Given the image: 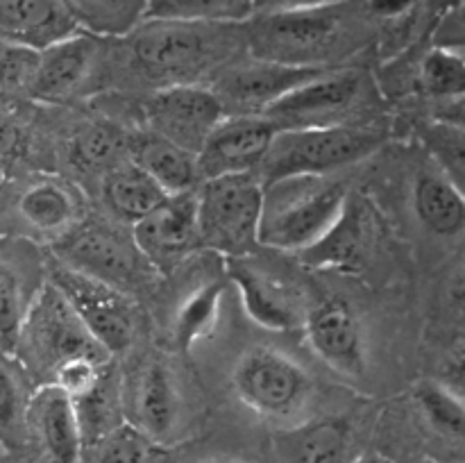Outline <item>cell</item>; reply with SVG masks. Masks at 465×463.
Returning <instances> with one entry per match:
<instances>
[{"label": "cell", "instance_id": "6da1fadb", "mask_svg": "<svg viewBox=\"0 0 465 463\" xmlns=\"http://www.w3.org/2000/svg\"><path fill=\"white\" fill-rule=\"evenodd\" d=\"M225 27L230 25L143 21L130 34L136 71L159 86L198 84L204 73L221 66L236 48V36L227 34Z\"/></svg>", "mask_w": 465, "mask_h": 463}, {"label": "cell", "instance_id": "7a4b0ae2", "mask_svg": "<svg viewBox=\"0 0 465 463\" xmlns=\"http://www.w3.org/2000/svg\"><path fill=\"white\" fill-rule=\"evenodd\" d=\"M348 200L343 182L330 175L284 177L263 186L259 245L302 252L339 221Z\"/></svg>", "mask_w": 465, "mask_h": 463}, {"label": "cell", "instance_id": "3957f363", "mask_svg": "<svg viewBox=\"0 0 465 463\" xmlns=\"http://www.w3.org/2000/svg\"><path fill=\"white\" fill-rule=\"evenodd\" d=\"M384 143V134L368 125H325L280 130L263 154L254 177L262 186L284 177H325L363 162Z\"/></svg>", "mask_w": 465, "mask_h": 463}, {"label": "cell", "instance_id": "277c9868", "mask_svg": "<svg viewBox=\"0 0 465 463\" xmlns=\"http://www.w3.org/2000/svg\"><path fill=\"white\" fill-rule=\"evenodd\" d=\"M343 3L321 9L257 14L248 30L254 59L289 66H330V59L348 44L350 27Z\"/></svg>", "mask_w": 465, "mask_h": 463}, {"label": "cell", "instance_id": "5b68a950", "mask_svg": "<svg viewBox=\"0 0 465 463\" xmlns=\"http://www.w3.org/2000/svg\"><path fill=\"white\" fill-rule=\"evenodd\" d=\"M263 186L254 172L204 180L195 191L198 245L230 259H243L259 248Z\"/></svg>", "mask_w": 465, "mask_h": 463}, {"label": "cell", "instance_id": "8992f818", "mask_svg": "<svg viewBox=\"0 0 465 463\" xmlns=\"http://www.w3.org/2000/svg\"><path fill=\"white\" fill-rule=\"evenodd\" d=\"M14 359H21L27 370L44 377H53L57 368L77 359L109 363V354L86 331L50 281L41 284L32 300Z\"/></svg>", "mask_w": 465, "mask_h": 463}, {"label": "cell", "instance_id": "52a82bcc", "mask_svg": "<svg viewBox=\"0 0 465 463\" xmlns=\"http://www.w3.org/2000/svg\"><path fill=\"white\" fill-rule=\"evenodd\" d=\"M372 82L361 68H327L263 112L277 130L357 125L352 116L366 109Z\"/></svg>", "mask_w": 465, "mask_h": 463}, {"label": "cell", "instance_id": "ba28073f", "mask_svg": "<svg viewBox=\"0 0 465 463\" xmlns=\"http://www.w3.org/2000/svg\"><path fill=\"white\" fill-rule=\"evenodd\" d=\"M232 389L254 413L284 420L304 409L313 384L309 372L289 354L268 345H254L236 359Z\"/></svg>", "mask_w": 465, "mask_h": 463}, {"label": "cell", "instance_id": "9c48e42d", "mask_svg": "<svg viewBox=\"0 0 465 463\" xmlns=\"http://www.w3.org/2000/svg\"><path fill=\"white\" fill-rule=\"evenodd\" d=\"M48 281L62 293L73 313L109 357L130 348L136 334V313L134 302L125 291L66 263L54 266Z\"/></svg>", "mask_w": 465, "mask_h": 463}, {"label": "cell", "instance_id": "30bf717a", "mask_svg": "<svg viewBox=\"0 0 465 463\" xmlns=\"http://www.w3.org/2000/svg\"><path fill=\"white\" fill-rule=\"evenodd\" d=\"M104 80V59L100 39L75 32L48 48L39 50L30 98L41 103H71L100 89Z\"/></svg>", "mask_w": 465, "mask_h": 463}, {"label": "cell", "instance_id": "8fae6325", "mask_svg": "<svg viewBox=\"0 0 465 463\" xmlns=\"http://www.w3.org/2000/svg\"><path fill=\"white\" fill-rule=\"evenodd\" d=\"M54 245L62 263L107 281L125 293L143 281L150 268L136 250L134 241L123 239L116 230L100 222H80Z\"/></svg>", "mask_w": 465, "mask_h": 463}, {"label": "cell", "instance_id": "7c38bea8", "mask_svg": "<svg viewBox=\"0 0 465 463\" xmlns=\"http://www.w3.org/2000/svg\"><path fill=\"white\" fill-rule=\"evenodd\" d=\"M150 132L184 150L198 153L209 132L227 116L212 86L171 84L157 86L143 104Z\"/></svg>", "mask_w": 465, "mask_h": 463}, {"label": "cell", "instance_id": "4fadbf2b", "mask_svg": "<svg viewBox=\"0 0 465 463\" xmlns=\"http://www.w3.org/2000/svg\"><path fill=\"white\" fill-rule=\"evenodd\" d=\"M277 132L280 130L263 113L225 116L195 153L200 180L254 172Z\"/></svg>", "mask_w": 465, "mask_h": 463}, {"label": "cell", "instance_id": "5bb4252c", "mask_svg": "<svg viewBox=\"0 0 465 463\" xmlns=\"http://www.w3.org/2000/svg\"><path fill=\"white\" fill-rule=\"evenodd\" d=\"M330 66H289V64L254 59L245 66L227 68L213 82V94L225 107L227 116L263 113L271 104L298 86L321 75Z\"/></svg>", "mask_w": 465, "mask_h": 463}, {"label": "cell", "instance_id": "9a60e30c", "mask_svg": "<svg viewBox=\"0 0 465 463\" xmlns=\"http://www.w3.org/2000/svg\"><path fill=\"white\" fill-rule=\"evenodd\" d=\"M127 425L159 445L171 448L184 416V399L171 366L153 357L136 370L127 390Z\"/></svg>", "mask_w": 465, "mask_h": 463}, {"label": "cell", "instance_id": "2e32d148", "mask_svg": "<svg viewBox=\"0 0 465 463\" xmlns=\"http://www.w3.org/2000/svg\"><path fill=\"white\" fill-rule=\"evenodd\" d=\"M132 241L153 271L171 272L180 266L200 248L195 230V191L168 195L154 212L136 222Z\"/></svg>", "mask_w": 465, "mask_h": 463}, {"label": "cell", "instance_id": "e0dca14e", "mask_svg": "<svg viewBox=\"0 0 465 463\" xmlns=\"http://www.w3.org/2000/svg\"><path fill=\"white\" fill-rule=\"evenodd\" d=\"M309 348L331 370L345 377H361L366 370V336L352 309L339 300L313 307L302 320Z\"/></svg>", "mask_w": 465, "mask_h": 463}, {"label": "cell", "instance_id": "ac0fdd59", "mask_svg": "<svg viewBox=\"0 0 465 463\" xmlns=\"http://www.w3.org/2000/svg\"><path fill=\"white\" fill-rule=\"evenodd\" d=\"M14 216L32 236L57 243L82 222V200L68 182L36 175L16 193Z\"/></svg>", "mask_w": 465, "mask_h": 463}, {"label": "cell", "instance_id": "d6986e66", "mask_svg": "<svg viewBox=\"0 0 465 463\" xmlns=\"http://www.w3.org/2000/svg\"><path fill=\"white\" fill-rule=\"evenodd\" d=\"M25 427L48 463H80L84 454L73 399L54 384H41L27 399Z\"/></svg>", "mask_w": 465, "mask_h": 463}, {"label": "cell", "instance_id": "ffe728a7", "mask_svg": "<svg viewBox=\"0 0 465 463\" xmlns=\"http://www.w3.org/2000/svg\"><path fill=\"white\" fill-rule=\"evenodd\" d=\"M272 449L280 463H352L357 436L345 416H321L275 431Z\"/></svg>", "mask_w": 465, "mask_h": 463}, {"label": "cell", "instance_id": "44dd1931", "mask_svg": "<svg viewBox=\"0 0 465 463\" xmlns=\"http://www.w3.org/2000/svg\"><path fill=\"white\" fill-rule=\"evenodd\" d=\"M227 275L239 291L248 318L259 327L271 331H291L302 325L304 316L300 313L293 293L275 277L263 275L254 266L243 263V259H230Z\"/></svg>", "mask_w": 465, "mask_h": 463}, {"label": "cell", "instance_id": "7402d4cb", "mask_svg": "<svg viewBox=\"0 0 465 463\" xmlns=\"http://www.w3.org/2000/svg\"><path fill=\"white\" fill-rule=\"evenodd\" d=\"M375 216L363 200H345L339 221L312 248L302 250L300 261L316 268L357 266L375 241Z\"/></svg>", "mask_w": 465, "mask_h": 463}, {"label": "cell", "instance_id": "603a6c76", "mask_svg": "<svg viewBox=\"0 0 465 463\" xmlns=\"http://www.w3.org/2000/svg\"><path fill=\"white\" fill-rule=\"evenodd\" d=\"M80 32L59 0H0V36L44 50Z\"/></svg>", "mask_w": 465, "mask_h": 463}, {"label": "cell", "instance_id": "cb8c5ba5", "mask_svg": "<svg viewBox=\"0 0 465 463\" xmlns=\"http://www.w3.org/2000/svg\"><path fill=\"white\" fill-rule=\"evenodd\" d=\"M130 162L148 172L168 195L193 193L203 184L195 153L153 132L130 141Z\"/></svg>", "mask_w": 465, "mask_h": 463}, {"label": "cell", "instance_id": "d4e9b609", "mask_svg": "<svg viewBox=\"0 0 465 463\" xmlns=\"http://www.w3.org/2000/svg\"><path fill=\"white\" fill-rule=\"evenodd\" d=\"M25 268L27 259L0 241V354L12 359L30 304L39 291V286H32Z\"/></svg>", "mask_w": 465, "mask_h": 463}, {"label": "cell", "instance_id": "484cf974", "mask_svg": "<svg viewBox=\"0 0 465 463\" xmlns=\"http://www.w3.org/2000/svg\"><path fill=\"white\" fill-rule=\"evenodd\" d=\"M413 209L431 234L452 239L463 232V189L440 171H427L418 175L416 184H413Z\"/></svg>", "mask_w": 465, "mask_h": 463}, {"label": "cell", "instance_id": "4316f807", "mask_svg": "<svg viewBox=\"0 0 465 463\" xmlns=\"http://www.w3.org/2000/svg\"><path fill=\"white\" fill-rule=\"evenodd\" d=\"M103 191L114 216L130 225H136L168 198L166 191L130 159L104 172Z\"/></svg>", "mask_w": 465, "mask_h": 463}, {"label": "cell", "instance_id": "83f0119b", "mask_svg": "<svg viewBox=\"0 0 465 463\" xmlns=\"http://www.w3.org/2000/svg\"><path fill=\"white\" fill-rule=\"evenodd\" d=\"M80 32L95 39L130 36L143 23L148 0H59Z\"/></svg>", "mask_w": 465, "mask_h": 463}, {"label": "cell", "instance_id": "f1b7e54d", "mask_svg": "<svg viewBox=\"0 0 465 463\" xmlns=\"http://www.w3.org/2000/svg\"><path fill=\"white\" fill-rule=\"evenodd\" d=\"M252 16V0H148L143 21L236 25Z\"/></svg>", "mask_w": 465, "mask_h": 463}, {"label": "cell", "instance_id": "f546056e", "mask_svg": "<svg viewBox=\"0 0 465 463\" xmlns=\"http://www.w3.org/2000/svg\"><path fill=\"white\" fill-rule=\"evenodd\" d=\"M109 372L94 390L73 399L84 449L98 448L114 429L123 425V395L109 379Z\"/></svg>", "mask_w": 465, "mask_h": 463}, {"label": "cell", "instance_id": "4dcf8cb0", "mask_svg": "<svg viewBox=\"0 0 465 463\" xmlns=\"http://www.w3.org/2000/svg\"><path fill=\"white\" fill-rule=\"evenodd\" d=\"M221 281H204L198 289L191 291L184 302L177 307L173 339L182 352H189L195 343L212 334L218 322V313H221Z\"/></svg>", "mask_w": 465, "mask_h": 463}, {"label": "cell", "instance_id": "1f68e13d", "mask_svg": "<svg viewBox=\"0 0 465 463\" xmlns=\"http://www.w3.org/2000/svg\"><path fill=\"white\" fill-rule=\"evenodd\" d=\"M418 86L434 98L463 100L465 62L461 48L434 45L418 66Z\"/></svg>", "mask_w": 465, "mask_h": 463}, {"label": "cell", "instance_id": "d6a6232c", "mask_svg": "<svg viewBox=\"0 0 465 463\" xmlns=\"http://www.w3.org/2000/svg\"><path fill=\"white\" fill-rule=\"evenodd\" d=\"M94 463H175L171 448L159 445L123 422L95 448Z\"/></svg>", "mask_w": 465, "mask_h": 463}, {"label": "cell", "instance_id": "836d02e7", "mask_svg": "<svg viewBox=\"0 0 465 463\" xmlns=\"http://www.w3.org/2000/svg\"><path fill=\"white\" fill-rule=\"evenodd\" d=\"M127 154L130 141L112 125H89L73 139V157L89 171H112L118 163L127 162L123 159Z\"/></svg>", "mask_w": 465, "mask_h": 463}, {"label": "cell", "instance_id": "e575fe53", "mask_svg": "<svg viewBox=\"0 0 465 463\" xmlns=\"http://www.w3.org/2000/svg\"><path fill=\"white\" fill-rule=\"evenodd\" d=\"M27 399L30 395L12 366V357L0 354V443L5 448H18L25 438Z\"/></svg>", "mask_w": 465, "mask_h": 463}, {"label": "cell", "instance_id": "d590c367", "mask_svg": "<svg viewBox=\"0 0 465 463\" xmlns=\"http://www.w3.org/2000/svg\"><path fill=\"white\" fill-rule=\"evenodd\" d=\"M416 404L425 420L439 434L450 436V438H461L465 409L461 395L457 390L440 384V381H422L416 389Z\"/></svg>", "mask_w": 465, "mask_h": 463}, {"label": "cell", "instance_id": "8d00e7d4", "mask_svg": "<svg viewBox=\"0 0 465 463\" xmlns=\"http://www.w3.org/2000/svg\"><path fill=\"white\" fill-rule=\"evenodd\" d=\"M420 139L431 157L440 166V172L454 182L463 184L465 175V132L463 123L434 121L420 132Z\"/></svg>", "mask_w": 465, "mask_h": 463}, {"label": "cell", "instance_id": "74e56055", "mask_svg": "<svg viewBox=\"0 0 465 463\" xmlns=\"http://www.w3.org/2000/svg\"><path fill=\"white\" fill-rule=\"evenodd\" d=\"M39 50L0 36V100L30 95Z\"/></svg>", "mask_w": 465, "mask_h": 463}, {"label": "cell", "instance_id": "f35d334b", "mask_svg": "<svg viewBox=\"0 0 465 463\" xmlns=\"http://www.w3.org/2000/svg\"><path fill=\"white\" fill-rule=\"evenodd\" d=\"M23 148H25V134L21 123L7 107V100H0V168L5 171L9 162L21 157Z\"/></svg>", "mask_w": 465, "mask_h": 463}, {"label": "cell", "instance_id": "ab89813d", "mask_svg": "<svg viewBox=\"0 0 465 463\" xmlns=\"http://www.w3.org/2000/svg\"><path fill=\"white\" fill-rule=\"evenodd\" d=\"M420 7V0H366V9L381 23H407Z\"/></svg>", "mask_w": 465, "mask_h": 463}, {"label": "cell", "instance_id": "60d3db41", "mask_svg": "<svg viewBox=\"0 0 465 463\" xmlns=\"http://www.w3.org/2000/svg\"><path fill=\"white\" fill-rule=\"evenodd\" d=\"M341 3H345V0H252V9L254 14H284L331 7V5Z\"/></svg>", "mask_w": 465, "mask_h": 463}, {"label": "cell", "instance_id": "b9f144b4", "mask_svg": "<svg viewBox=\"0 0 465 463\" xmlns=\"http://www.w3.org/2000/svg\"><path fill=\"white\" fill-rule=\"evenodd\" d=\"M352 463H391V461L386 457H381V454H359Z\"/></svg>", "mask_w": 465, "mask_h": 463}, {"label": "cell", "instance_id": "7bdbcfd3", "mask_svg": "<svg viewBox=\"0 0 465 463\" xmlns=\"http://www.w3.org/2000/svg\"><path fill=\"white\" fill-rule=\"evenodd\" d=\"M204 463H245V461H241V458H212V461H204Z\"/></svg>", "mask_w": 465, "mask_h": 463}, {"label": "cell", "instance_id": "ee69618b", "mask_svg": "<svg viewBox=\"0 0 465 463\" xmlns=\"http://www.w3.org/2000/svg\"><path fill=\"white\" fill-rule=\"evenodd\" d=\"M3 186H5V171L0 168V195H3Z\"/></svg>", "mask_w": 465, "mask_h": 463}]
</instances>
